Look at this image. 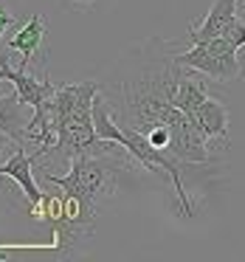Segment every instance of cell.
I'll return each mask as SVG.
<instances>
[{"label": "cell", "mask_w": 245, "mask_h": 262, "mask_svg": "<svg viewBox=\"0 0 245 262\" xmlns=\"http://www.w3.org/2000/svg\"><path fill=\"white\" fill-rule=\"evenodd\" d=\"M14 23V14H9V9L3 6V0H0V40H3V34H6V29Z\"/></svg>", "instance_id": "ba28073f"}, {"label": "cell", "mask_w": 245, "mask_h": 262, "mask_svg": "<svg viewBox=\"0 0 245 262\" xmlns=\"http://www.w3.org/2000/svg\"><path fill=\"white\" fill-rule=\"evenodd\" d=\"M46 31H48L46 17H42V14H31L29 23L9 37L6 46L12 48V51L20 54V68L29 71V65L37 59V54H40L42 46H46Z\"/></svg>", "instance_id": "277c9868"}, {"label": "cell", "mask_w": 245, "mask_h": 262, "mask_svg": "<svg viewBox=\"0 0 245 262\" xmlns=\"http://www.w3.org/2000/svg\"><path fill=\"white\" fill-rule=\"evenodd\" d=\"M34 116V107L20 99V93H6L0 96V133H6L14 144L23 147L29 141V121Z\"/></svg>", "instance_id": "3957f363"}, {"label": "cell", "mask_w": 245, "mask_h": 262, "mask_svg": "<svg viewBox=\"0 0 245 262\" xmlns=\"http://www.w3.org/2000/svg\"><path fill=\"white\" fill-rule=\"evenodd\" d=\"M237 51L239 48L234 46L231 40H226V37H214V40H209V42H197V46H192L189 51L175 54V62L181 65V68L200 71L203 76H209V79L226 85V82H237L239 76L245 74Z\"/></svg>", "instance_id": "6da1fadb"}, {"label": "cell", "mask_w": 245, "mask_h": 262, "mask_svg": "<svg viewBox=\"0 0 245 262\" xmlns=\"http://www.w3.org/2000/svg\"><path fill=\"white\" fill-rule=\"evenodd\" d=\"M3 175L12 178V181L23 189L29 206L40 203L42 194H46V192H40V186H37V181H34V158H31V155H26L23 147H14V152L9 155L3 164H0V178H3Z\"/></svg>", "instance_id": "5b68a950"}, {"label": "cell", "mask_w": 245, "mask_h": 262, "mask_svg": "<svg viewBox=\"0 0 245 262\" xmlns=\"http://www.w3.org/2000/svg\"><path fill=\"white\" fill-rule=\"evenodd\" d=\"M194 121V127L200 130V136L209 141V138H222L226 147H231V138H228V110L220 99H206L197 107V113L189 116Z\"/></svg>", "instance_id": "8992f818"}, {"label": "cell", "mask_w": 245, "mask_h": 262, "mask_svg": "<svg viewBox=\"0 0 245 262\" xmlns=\"http://www.w3.org/2000/svg\"><path fill=\"white\" fill-rule=\"evenodd\" d=\"M14 147H20V144H14L12 138L6 136V133H0V158H3V155H6L9 149H14Z\"/></svg>", "instance_id": "9c48e42d"}, {"label": "cell", "mask_w": 245, "mask_h": 262, "mask_svg": "<svg viewBox=\"0 0 245 262\" xmlns=\"http://www.w3.org/2000/svg\"><path fill=\"white\" fill-rule=\"evenodd\" d=\"M76 3H93V0H76Z\"/></svg>", "instance_id": "30bf717a"}, {"label": "cell", "mask_w": 245, "mask_h": 262, "mask_svg": "<svg viewBox=\"0 0 245 262\" xmlns=\"http://www.w3.org/2000/svg\"><path fill=\"white\" fill-rule=\"evenodd\" d=\"M206 99H209V88H206V82H203V74H200V71H192V68H181L175 104L186 116H194Z\"/></svg>", "instance_id": "52a82bcc"}, {"label": "cell", "mask_w": 245, "mask_h": 262, "mask_svg": "<svg viewBox=\"0 0 245 262\" xmlns=\"http://www.w3.org/2000/svg\"><path fill=\"white\" fill-rule=\"evenodd\" d=\"M237 3L239 0H214V6L209 9V14H206L200 23L189 26L186 40L192 42V46H197V42H209V40H214V37H222L228 26L237 20Z\"/></svg>", "instance_id": "7a4b0ae2"}]
</instances>
